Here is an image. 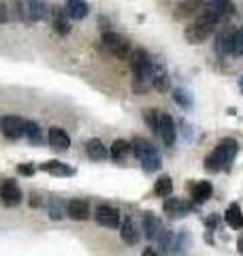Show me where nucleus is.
<instances>
[{
	"instance_id": "nucleus-1",
	"label": "nucleus",
	"mask_w": 243,
	"mask_h": 256,
	"mask_svg": "<svg viewBox=\"0 0 243 256\" xmlns=\"http://www.w3.org/2000/svg\"><path fill=\"white\" fill-rule=\"evenodd\" d=\"M239 152V143L237 139L226 137L216 146L214 152H209L205 158V171L209 173H218V171H228L232 166V160Z\"/></svg>"
},
{
	"instance_id": "nucleus-2",
	"label": "nucleus",
	"mask_w": 243,
	"mask_h": 256,
	"mask_svg": "<svg viewBox=\"0 0 243 256\" xmlns=\"http://www.w3.org/2000/svg\"><path fill=\"white\" fill-rule=\"evenodd\" d=\"M130 68H132V88L136 94H145L148 86L152 84L154 77V62L150 60V56L145 54L143 50H134L130 54Z\"/></svg>"
},
{
	"instance_id": "nucleus-3",
	"label": "nucleus",
	"mask_w": 243,
	"mask_h": 256,
	"mask_svg": "<svg viewBox=\"0 0 243 256\" xmlns=\"http://www.w3.org/2000/svg\"><path fill=\"white\" fill-rule=\"evenodd\" d=\"M218 22H220V18H218L209 6L202 9V13L196 18V22L186 28V38H188V43L198 45L202 41H207V38L214 34V30L218 28Z\"/></svg>"
},
{
	"instance_id": "nucleus-4",
	"label": "nucleus",
	"mask_w": 243,
	"mask_h": 256,
	"mask_svg": "<svg viewBox=\"0 0 243 256\" xmlns=\"http://www.w3.org/2000/svg\"><path fill=\"white\" fill-rule=\"evenodd\" d=\"M132 152H134V156L139 158V162H141V169L145 173H156L160 169V154H158V150L156 146H152L150 141H145L141 137H136L132 143Z\"/></svg>"
},
{
	"instance_id": "nucleus-5",
	"label": "nucleus",
	"mask_w": 243,
	"mask_h": 256,
	"mask_svg": "<svg viewBox=\"0 0 243 256\" xmlns=\"http://www.w3.org/2000/svg\"><path fill=\"white\" fill-rule=\"evenodd\" d=\"M102 43L104 47L113 54V56H118L120 60H128L130 58V43L126 41L122 34H118V32H104L102 34Z\"/></svg>"
},
{
	"instance_id": "nucleus-6",
	"label": "nucleus",
	"mask_w": 243,
	"mask_h": 256,
	"mask_svg": "<svg viewBox=\"0 0 243 256\" xmlns=\"http://www.w3.org/2000/svg\"><path fill=\"white\" fill-rule=\"evenodd\" d=\"M0 130L6 139L11 141H18L24 137V130H26V120L20 118V116H4L0 120Z\"/></svg>"
},
{
	"instance_id": "nucleus-7",
	"label": "nucleus",
	"mask_w": 243,
	"mask_h": 256,
	"mask_svg": "<svg viewBox=\"0 0 243 256\" xmlns=\"http://www.w3.org/2000/svg\"><path fill=\"white\" fill-rule=\"evenodd\" d=\"M158 137L162 139L166 148H173L175 146V139H177V128H175V122L173 118L168 114H160V120H158Z\"/></svg>"
},
{
	"instance_id": "nucleus-8",
	"label": "nucleus",
	"mask_w": 243,
	"mask_h": 256,
	"mask_svg": "<svg viewBox=\"0 0 243 256\" xmlns=\"http://www.w3.org/2000/svg\"><path fill=\"white\" fill-rule=\"evenodd\" d=\"M0 198H2V203L6 207H18L22 201H24V194L18 186V182L15 180H4L2 186H0Z\"/></svg>"
},
{
	"instance_id": "nucleus-9",
	"label": "nucleus",
	"mask_w": 243,
	"mask_h": 256,
	"mask_svg": "<svg viewBox=\"0 0 243 256\" xmlns=\"http://www.w3.org/2000/svg\"><path fill=\"white\" fill-rule=\"evenodd\" d=\"M194 210V203L186 201V198H166L164 201V214L168 218H184V216L192 214Z\"/></svg>"
},
{
	"instance_id": "nucleus-10",
	"label": "nucleus",
	"mask_w": 243,
	"mask_h": 256,
	"mask_svg": "<svg viewBox=\"0 0 243 256\" xmlns=\"http://www.w3.org/2000/svg\"><path fill=\"white\" fill-rule=\"evenodd\" d=\"M96 222L102 224V226L107 228H118L120 226V210H116V207L111 205H98L96 207Z\"/></svg>"
},
{
	"instance_id": "nucleus-11",
	"label": "nucleus",
	"mask_w": 243,
	"mask_h": 256,
	"mask_svg": "<svg viewBox=\"0 0 243 256\" xmlns=\"http://www.w3.org/2000/svg\"><path fill=\"white\" fill-rule=\"evenodd\" d=\"M38 169L50 173V175H56V178H72V175H75V169L60 162V160H47V162H40Z\"/></svg>"
},
{
	"instance_id": "nucleus-12",
	"label": "nucleus",
	"mask_w": 243,
	"mask_h": 256,
	"mask_svg": "<svg viewBox=\"0 0 243 256\" xmlns=\"http://www.w3.org/2000/svg\"><path fill=\"white\" fill-rule=\"evenodd\" d=\"M47 141H50V146L56 150V152H66L70 148V137L66 132L62 130V128L54 126L50 128V134H47Z\"/></svg>"
},
{
	"instance_id": "nucleus-13",
	"label": "nucleus",
	"mask_w": 243,
	"mask_h": 256,
	"mask_svg": "<svg viewBox=\"0 0 243 256\" xmlns=\"http://www.w3.org/2000/svg\"><path fill=\"white\" fill-rule=\"evenodd\" d=\"M26 15L30 22H40L50 15L47 9V0H28L26 2Z\"/></svg>"
},
{
	"instance_id": "nucleus-14",
	"label": "nucleus",
	"mask_w": 243,
	"mask_h": 256,
	"mask_svg": "<svg viewBox=\"0 0 243 256\" xmlns=\"http://www.w3.org/2000/svg\"><path fill=\"white\" fill-rule=\"evenodd\" d=\"M66 214L72 220H88L90 218V205L81 198H72V201L66 203Z\"/></svg>"
},
{
	"instance_id": "nucleus-15",
	"label": "nucleus",
	"mask_w": 243,
	"mask_h": 256,
	"mask_svg": "<svg viewBox=\"0 0 243 256\" xmlns=\"http://www.w3.org/2000/svg\"><path fill=\"white\" fill-rule=\"evenodd\" d=\"M52 24H54V30L58 34H68L70 32V22H68V15L60 6H54L52 9Z\"/></svg>"
},
{
	"instance_id": "nucleus-16",
	"label": "nucleus",
	"mask_w": 243,
	"mask_h": 256,
	"mask_svg": "<svg viewBox=\"0 0 243 256\" xmlns=\"http://www.w3.org/2000/svg\"><path fill=\"white\" fill-rule=\"evenodd\" d=\"M64 11L70 20H86L88 13H90V6H88L86 0H66Z\"/></svg>"
},
{
	"instance_id": "nucleus-17",
	"label": "nucleus",
	"mask_w": 243,
	"mask_h": 256,
	"mask_svg": "<svg viewBox=\"0 0 243 256\" xmlns=\"http://www.w3.org/2000/svg\"><path fill=\"white\" fill-rule=\"evenodd\" d=\"M120 235H122V242L128 244V246H134V244H139V237L141 233L136 230V224L132 218H126L124 222H122V226H120Z\"/></svg>"
},
{
	"instance_id": "nucleus-18",
	"label": "nucleus",
	"mask_w": 243,
	"mask_h": 256,
	"mask_svg": "<svg viewBox=\"0 0 243 256\" xmlns=\"http://www.w3.org/2000/svg\"><path fill=\"white\" fill-rule=\"evenodd\" d=\"M214 194V186L209 182H198L196 186H192V203L194 205H202L207 203Z\"/></svg>"
},
{
	"instance_id": "nucleus-19",
	"label": "nucleus",
	"mask_w": 243,
	"mask_h": 256,
	"mask_svg": "<svg viewBox=\"0 0 243 256\" xmlns=\"http://www.w3.org/2000/svg\"><path fill=\"white\" fill-rule=\"evenodd\" d=\"M86 154L92 160H104V158H109V150L100 139H90L86 143Z\"/></svg>"
},
{
	"instance_id": "nucleus-20",
	"label": "nucleus",
	"mask_w": 243,
	"mask_h": 256,
	"mask_svg": "<svg viewBox=\"0 0 243 256\" xmlns=\"http://www.w3.org/2000/svg\"><path fill=\"white\" fill-rule=\"evenodd\" d=\"M224 220L230 228H243V212H241V205L239 203H230L226 207V214H224Z\"/></svg>"
},
{
	"instance_id": "nucleus-21",
	"label": "nucleus",
	"mask_w": 243,
	"mask_h": 256,
	"mask_svg": "<svg viewBox=\"0 0 243 256\" xmlns=\"http://www.w3.org/2000/svg\"><path fill=\"white\" fill-rule=\"evenodd\" d=\"M143 230H145V237H148V239H156L160 235V230H162L160 220L152 212L143 214Z\"/></svg>"
},
{
	"instance_id": "nucleus-22",
	"label": "nucleus",
	"mask_w": 243,
	"mask_h": 256,
	"mask_svg": "<svg viewBox=\"0 0 243 256\" xmlns=\"http://www.w3.org/2000/svg\"><path fill=\"white\" fill-rule=\"evenodd\" d=\"M132 152V146L128 141H124V139H118V141H113V146H111V150H109V156L113 158V160H118V162H122V160H126L128 158V154Z\"/></svg>"
},
{
	"instance_id": "nucleus-23",
	"label": "nucleus",
	"mask_w": 243,
	"mask_h": 256,
	"mask_svg": "<svg viewBox=\"0 0 243 256\" xmlns=\"http://www.w3.org/2000/svg\"><path fill=\"white\" fill-rule=\"evenodd\" d=\"M232 32H234V28H230V26H226V28H222V30H220V34H218V38H216V47H218V52H220V54L230 56Z\"/></svg>"
},
{
	"instance_id": "nucleus-24",
	"label": "nucleus",
	"mask_w": 243,
	"mask_h": 256,
	"mask_svg": "<svg viewBox=\"0 0 243 256\" xmlns=\"http://www.w3.org/2000/svg\"><path fill=\"white\" fill-rule=\"evenodd\" d=\"M154 194L160 196V198H168L173 194V180L168 175H162V178L156 180L154 184Z\"/></svg>"
},
{
	"instance_id": "nucleus-25",
	"label": "nucleus",
	"mask_w": 243,
	"mask_h": 256,
	"mask_svg": "<svg viewBox=\"0 0 243 256\" xmlns=\"http://www.w3.org/2000/svg\"><path fill=\"white\" fill-rule=\"evenodd\" d=\"M152 84L156 88L158 92H164L168 88V75H166V68L164 64H158V66H154V77H152Z\"/></svg>"
},
{
	"instance_id": "nucleus-26",
	"label": "nucleus",
	"mask_w": 243,
	"mask_h": 256,
	"mask_svg": "<svg viewBox=\"0 0 243 256\" xmlns=\"http://www.w3.org/2000/svg\"><path fill=\"white\" fill-rule=\"evenodd\" d=\"M209 9L222 20V18H228V15L234 13V4L230 2V0H214V2L209 4Z\"/></svg>"
},
{
	"instance_id": "nucleus-27",
	"label": "nucleus",
	"mask_w": 243,
	"mask_h": 256,
	"mask_svg": "<svg viewBox=\"0 0 243 256\" xmlns=\"http://www.w3.org/2000/svg\"><path fill=\"white\" fill-rule=\"evenodd\" d=\"M24 134H26V139L32 143V146H38V143L43 141V132H40V126L36 122H26V130H24Z\"/></svg>"
},
{
	"instance_id": "nucleus-28",
	"label": "nucleus",
	"mask_w": 243,
	"mask_h": 256,
	"mask_svg": "<svg viewBox=\"0 0 243 256\" xmlns=\"http://www.w3.org/2000/svg\"><path fill=\"white\" fill-rule=\"evenodd\" d=\"M143 120L150 126V130L154 134H158V120H160V111L158 109H145L143 111Z\"/></svg>"
},
{
	"instance_id": "nucleus-29",
	"label": "nucleus",
	"mask_w": 243,
	"mask_h": 256,
	"mask_svg": "<svg viewBox=\"0 0 243 256\" xmlns=\"http://www.w3.org/2000/svg\"><path fill=\"white\" fill-rule=\"evenodd\" d=\"M173 98H175V102H177L180 107L192 109V94H190L188 90H184V88H177V90L173 92Z\"/></svg>"
},
{
	"instance_id": "nucleus-30",
	"label": "nucleus",
	"mask_w": 243,
	"mask_h": 256,
	"mask_svg": "<svg viewBox=\"0 0 243 256\" xmlns=\"http://www.w3.org/2000/svg\"><path fill=\"white\" fill-rule=\"evenodd\" d=\"M230 56H243V28H234L232 32Z\"/></svg>"
},
{
	"instance_id": "nucleus-31",
	"label": "nucleus",
	"mask_w": 243,
	"mask_h": 256,
	"mask_svg": "<svg viewBox=\"0 0 243 256\" xmlns=\"http://www.w3.org/2000/svg\"><path fill=\"white\" fill-rule=\"evenodd\" d=\"M50 216H52V218L54 220H60L62 218V201H60V198H52V201H50Z\"/></svg>"
},
{
	"instance_id": "nucleus-32",
	"label": "nucleus",
	"mask_w": 243,
	"mask_h": 256,
	"mask_svg": "<svg viewBox=\"0 0 243 256\" xmlns=\"http://www.w3.org/2000/svg\"><path fill=\"white\" fill-rule=\"evenodd\" d=\"M9 22V9H6V4L0 0V24H6Z\"/></svg>"
},
{
	"instance_id": "nucleus-33",
	"label": "nucleus",
	"mask_w": 243,
	"mask_h": 256,
	"mask_svg": "<svg viewBox=\"0 0 243 256\" xmlns=\"http://www.w3.org/2000/svg\"><path fill=\"white\" fill-rule=\"evenodd\" d=\"M18 173L20 175H28V178H30V175L34 173V166H32V164H20L18 166Z\"/></svg>"
},
{
	"instance_id": "nucleus-34",
	"label": "nucleus",
	"mask_w": 243,
	"mask_h": 256,
	"mask_svg": "<svg viewBox=\"0 0 243 256\" xmlns=\"http://www.w3.org/2000/svg\"><path fill=\"white\" fill-rule=\"evenodd\" d=\"M205 224H207V228H209V230L216 228V226H218V216H209Z\"/></svg>"
},
{
	"instance_id": "nucleus-35",
	"label": "nucleus",
	"mask_w": 243,
	"mask_h": 256,
	"mask_svg": "<svg viewBox=\"0 0 243 256\" xmlns=\"http://www.w3.org/2000/svg\"><path fill=\"white\" fill-rule=\"evenodd\" d=\"M143 256H158V254H156V250H154V248H145Z\"/></svg>"
},
{
	"instance_id": "nucleus-36",
	"label": "nucleus",
	"mask_w": 243,
	"mask_h": 256,
	"mask_svg": "<svg viewBox=\"0 0 243 256\" xmlns=\"http://www.w3.org/2000/svg\"><path fill=\"white\" fill-rule=\"evenodd\" d=\"M237 250H239V254L243 256V235L239 237V242H237Z\"/></svg>"
},
{
	"instance_id": "nucleus-37",
	"label": "nucleus",
	"mask_w": 243,
	"mask_h": 256,
	"mask_svg": "<svg viewBox=\"0 0 243 256\" xmlns=\"http://www.w3.org/2000/svg\"><path fill=\"white\" fill-rule=\"evenodd\" d=\"M239 86H241V92H243V77L239 79Z\"/></svg>"
}]
</instances>
